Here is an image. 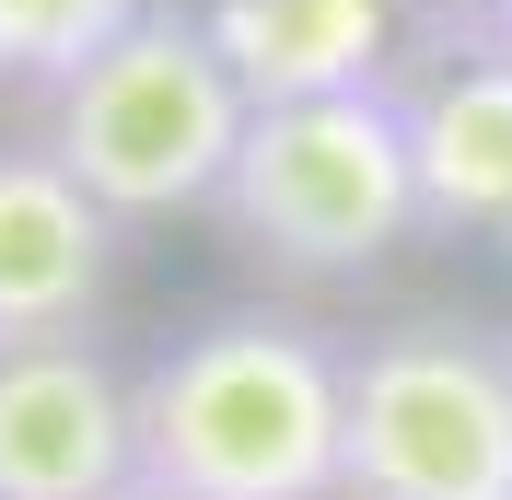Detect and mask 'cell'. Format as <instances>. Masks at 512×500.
I'll list each match as a JSON object with an SVG mask.
<instances>
[{"mask_svg": "<svg viewBox=\"0 0 512 500\" xmlns=\"http://www.w3.org/2000/svg\"><path fill=\"white\" fill-rule=\"evenodd\" d=\"M140 477L128 373L94 338L0 349V500H117Z\"/></svg>", "mask_w": 512, "mask_h": 500, "instance_id": "5", "label": "cell"}, {"mask_svg": "<svg viewBox=\"0 0 512 500\" xmlns=\"http://www.w3.org/2000/svg\"><path fill=\"white\" fill-rule=\"evenodd\" d=\"M396 12H408V0H210V35H222V59L245 70V94L280 105V94L384 82Z\"/></svg>", "mask_w": 512, "mask_h": 500, "instance_id": "8", "label": "cell"}, {"mask_svg": "<svg viewBox=\"0 0 512 500\" xmlns=\"http://www.w3.org/2000/svg\"><path fill=\"white\" fill-rule=\"evenodd\" d=\"M140 477L187 500H338L350 454V349L303 314L233 303L128 373Z\"/></svg>", "mask_w": 512, "mask_h": 500, "instance_id": "1", "label": "cell"}, {"mask_svg": "<svg viewBox=\"0 0 512 500\" xmlns=\"http://www.w3.org/2000/svg\"><path fill=\"white\" fill-rule=\"evenodd\" d=\"M210 210L280 280H361V268H384L431 221L419 210V152H408V94L396 82H338V94L256 105Z\"/></svg>", "mask_w": 512, "mask_h": 500, "instance_id": "2", "label": "cell"}, {"mask_svg": "<svg viewBox=\"0 0 512 500\" xmlns=\"http://www.w3.org/2000/svg\"><path fill=\"white\" fill-rule=\"evenodd\" d=\"M408 12H431V24H466V35H489V12H501V0H408Z\"/></svg>", "mask_w": 512, "mask_h": 500, "instance_id": "10", "label": "cell"}, {"mask_svg": "<svg viewBox=\"0 0 512 500\" xmlns=\"http://www.w3.org/2000/svg\"><path fill=\"white\" fill-rule=\"evenodd\" d=\"M338 500H512V338L408 314L350 349Z\"/></svg>", "mask_w": 512, "mask_h": 500, "instance_id": "4", "label": "cell"}, {"mask_svg": "<svg viewBox=\"0 0 512 500\" xmlns=\"http://www.w3.org/2000/svg\"><path fill=\"white\" fill-rule=\"evenodd\" d=\"M419 152V210L443 233H512V47L466 35L443 70L396 82Z\"/></svg>", "mask_w": 512, "mask_h": 500, "instance_id": "7", "label": "cell"}, {"mask_svg": "<svg viewBox=\"0 0 512 500\" xmlns=\"http://www.w3.org/2000/svg\"><path fill=\"white\" fill-rule=\"evenodd\" d=\"M117 268V210L47 140H0V349L82 338Z\"/></svg>", "mask_w": 512, "mask_h": 500, "instance_id": "6", "label": "cell"}, {"mask_svg": "<svg viewBox=\"0 0 512 500\" xmlns=\"http://www.w3.org/2000/svg\"><path fill=\"white\" fill-rule=\"evenodd\" d=\"M152 0H0V82L12 94H59L82 59H105Z\"/></svg>", "mask_w": 512, "mask_h": 500, "instance_id": "9", "label": "cell"}, {"mask_svg": "<svg viewBox=\"0 0 512 500\" xmlns=\"http://www.w3.org/2000/svg\"><path fill=\"white\" fill-rule=\"evenodd\" d=\"M489 35H501V47H512V0H501V12H489Z\"/></svg>", "mask_w": 512, "mask_h": 500, "instance_id": "12", "label": "cell"}, {"mask_svg": "<svg viewBox=\"0 0 512 500\" xmlns=\"http://www.w3.org/2000/svg\"><path fill=\"white\" fill-rule=\"evenodd\" d=\"M117 500H187V489H163V477H128V489Z\"/></svg>", "mask_w": 512, "mask_h": 500, "instance_id": "11", "label": "cell"}, {"mask_svg": "<svg viewBox=\"0 0 512 500\" xmlns=\"http://www.w3.org/2000/svg\"><path fill=\"white\" fill-rule=\"evenodd\" d=\"M245 117H256V94L222 59L210 12H163L152 0L105 59H82L47 94V152L117 221H187L222 198L233 152H245Z\"/></svg>", "mask_w": 512, "mask_h": 500, "instance_id": "3", "label": "cell"}]
</instances>
